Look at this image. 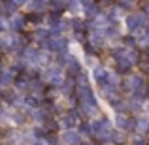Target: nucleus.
Masks as SVG:
<instances>
[{
    "instance_id": "f257e3e1",
    "label": "nucleus",
    "mask_w": 149,
    "mask_h": 145,
    "mask_svg": "<svg viewBox=\"0 0 149 145\" xmlns=\"http://www.w3.org/2000/svg\"><path fill=\"white\" fill-rule=\"evenodd\" d=\"M127 25H128V28H130V32L132 30H140V28L146 26V17H143V15H130V17L127 19Z\"/></svg>"
},
{
    "instance_id": "f03ea898",
    "label": "nucleus",
    "mask_w": 149,
    "mask_h": 145,
    "mask_svg": "<svg viewBox=\"0 0 149 145\" xmlns=\"http://www.w3.org/2000/svg\"><path fill=\"white\" fill-rule=\"evenodd\" d=\"M95 77H96V81L102 85L106 79H108V72H106L104 68H96V72H95Z\"/></svg>"
},
{
    "instance_id": "7ed1b4c3",
    "label": "nucleus",
    "mask_w": 149,
    "mask_h": 145,
    "mask_svg": "<svg viewBox=\"0 0 149 145\" xmlns=\"http://www.w3.org/2000/svg\"><path fill=\"white\" fill-rule=\"evenodd\" d=\"M64 142L66 143H77V134L76 132H66V136H64Z\"/></svg>"
},
{
    "instance_id": "20e7f679",
    "label": "nucleus",
    "mask_w": 149,
    "mask_h": 145,
    "mask_svg": "<svg viewBox=\"0 0 149 145\" xmlns=\"http://www.w3.org/2000/svg\"><path fill=\"white\" fill-rule=\"evenodd\" d=\"M117 119H119L117 123H119L123 128H127V126H128V121H127V117H123V115H121V117H117Z\"/></svg>"
},
{
    "instance_id": "39448f33",
    "label": "nucleus",
    "mask_w": 149,
    "mask_h": 145,
    "mask_svg": "<svg viewBox=\"0 0 149 145\" xmlns=\"http://www.w3.org/2000/svg\"><path fill=\"white\" fill-rule=\"evenodd\" d=\"M11 2L15 4V6H19V4H23V2H26V0H11Z\"/></svg>"
},
{
    "instance_id": "423d86ee",
    "label": "nucleus",
    "mask_w": 149,
    "mask_h": 145,
    "mask_svg": "<svg viewBox=\"0 0 149 145\" xmlns=\"http://www.w3.org/2000/svg\"><path fill=\"white\" fill-rule=\"evenodd\" d=\"M34 145H45V143H40V142H36V143H34Z\"/></svg>"
}]
</instances>
